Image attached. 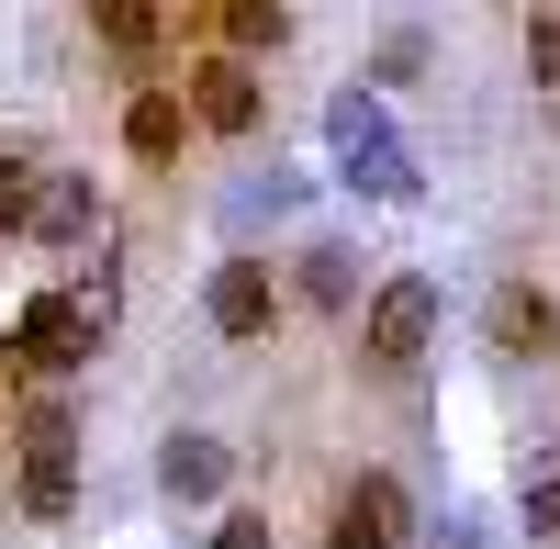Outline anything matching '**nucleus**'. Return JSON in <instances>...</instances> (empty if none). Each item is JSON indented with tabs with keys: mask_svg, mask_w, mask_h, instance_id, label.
I'll list each match as a JSON object with an SVG mask.
<instances>
[{
	"mask_svg": "<svg viewBox=\"0 0 560 549\" xmlns=\"http://www.w3.org/2000/svg\"><path fill=\"white\" fill-rule=\"evenodd\" d=\"M213 34H224V57H280V45H292V12H280V0H224L213 12Z\"/></svg>",
	"mask_w": 560,
	"mask_h": 549,
	"instance_id": "2eb2a0df",
	"label": "nucleus"
},
{
	"mask_svg": "<svg viewBox=\"0 0 560 549\" xmlns=\"http://www.w3.org/2000/svg\"><path fill=\"white\" fill-rule=\"evenodd\" d=\"M57 292L79 303V326L113 348V326H124V236H102V247H90V258L68 269V281H57Z\"/></svg>",
	"mask_w": 560,
	"mask_h": 549,
	"instance_id": "ddd939ff",
	"label": "nucleus"
},
{
	"mask_svg": "<svg viewBox=\"0 0 560 549\" xmlns=\"http://www.w3.org/2000/svg\"><path fill=\"white\" fill-rule=\"evenodd\" d=\"M12 448H23V460H79V416H68V393H23Z\"/></svg>",
	"mask_w": 560,
	"mask_h": 549,
	"instance_id": "dca6fc26",
	"label": "nucleus"
},
{
	"mask_svg": "<svg viewBox=\"0 0 560 549\" xmlns=\"http://www.w3.org/2000/svg\"><path fill=\"white\" fill-rule=\"evenodd\" d=\"M527 79L538 102H560V12H527Z\"/></svg>",
	"mask_w": 560,
	"mask_h": 549,
	"instance_id": "412c9836",
	"label": "nucleus"
},
{
	"mask_svg": "<svg viewBox=\"0 0 560 549\" xmlns=\"http://www.w3.org/2000/svg\"><path fill=\"white\" fill-rule=\"evenodd\" d=\"M12 493H23V516H34V527H68V516H79V460H23Z\"/></svg>",
	"mask_w": 560,
	"mask_h": 549,
	"instance_id": "f3484780",
	"label": "nucleus"
},
{
	"mask_svg": "<svg viewBox=\"0 0 560 549\" xmlns=\"http://www.w3.org/2000/svg\"><path fill=\"white\" fill-rule=\"evenodd\" d=\"M202 326L224 337V348H258L269 326H280V281H269V258H213V281H202Z\"/></svg>",
	"mask_w": 560,
	"mask_h": 549,
	"instance_id": "423d86ee",
	"label": "nucleus"
},
{
	"mask_svg": "<svg viewBox=\"0 0 560 549\" xmlns=\"http://www.w3.org/2000/svg\"><path fill=\"white\" fill-rule=\"evenodd\" d=\"M493 538V516L482 505H448V516H427V549H482Z\"/></svg>",
	"mask_w": 560,
	"mask_h": 549,
	"instance_id": "4be33fe9",
	"label": "nucleus"
},
{
	"mask_svg": "<svg viewBox=\"0 0 560 549\" xmlns=\"http://www.w3.org/2000/svg\"><path fill=\"white\" fill-rule=\"evenodd\" d=\"M404 79H427V23H393L370 57V90H404Z\"/></svg>",
	"mask_w": 560,
	"mask_h": 549,
	"instance_id": "aec40b11",
	"label": "nucleus"
},
{
	"mask_svg": "<svg viewBox=\"0 0 560 549\" xmlns=\"http://www.w3.org/2000/svg\"><path fill=\"white\" fill-rule=\"evenodd\" d=\"M168 34H179V23L158 12V0H90V45H102V57H124V68H158Z\"/></svg>",
	"mask_w": 560,
	"mask_h": 549,
	"instance_id": "f8f14e48",
	"label": "nucleus"
},
{
	"mask_svg": "<svg viewBox=\"0 0 560 549\" xmlns=\"http://www.w3.org/2000/svg\"><path fill=\"white\" fill-rule=\"evenodd\" d=\"M0 348H12V371H23L34 393H68V382L90 371V359H102V337L79 326V303H68L57 281H45V292L12 314V337H0Z\"/></svg>",
	"mask_w": 560,
	"mask_h": 549,
	"instance_id": "7ed1b4c3",
	"label": "nucleus"
},
{
	"mask_svg": "<svg viewBox=\"0 0 560 549\" xmlns=\"http://www.w3.org/2000/svg\"><path fill=\"white\" fill-rule=\"evenodd\" d=\"M427 348H438V281L427 269H393V281L359 303V371L370 382H415Z\"/></svg>",
	"mask_w": 560,
	"mask_h": 549,
	"instance_id": "f03ea898",
	"label": "nucleus"
},
{
	"mask_svg": "<svg viewBox=\"0 0 560 549\" xmlns=\"http://www.w3.org/2000/svg\"><path fill=\"white\" fill-rule=\"evenodd\" d=\"M179 147H191L179 79H135V102H124V157H135V168H179Z\"/></svg>",
	"mask_w": 560,
	"mask_h": 549,
	"instance_id": "6e6552de",
	"label": "nucleus"
},
{
	"mask_svg": "<svg viewBox=\"0 0 560 549\" xmlns=\"http://www.w3.org/2000/svg\"><path fill=\"white\" fill-rule=\"evenodd\" d=\"M325 157H337V179H348L359 202H404V213L427 202V168L404 157V135H393V113H382L370 79H348L337 102H325Z\"/></svg>",
	"mask_w": 560,
	"mask_h": 549,
	"instance_id": "f257e3e1",
	"label": "nucleus"
},
{
	"mask_svg": "<svg viewBox=\"0 0 560 549\" xmlns=\"http://www.w3.org/2000/svg\"><path fill=\"white\" fill-rule=\"evenodd\" d=\"M314 202V179L303 168H269V179H236V191H224V236H258V224H292Z\"/></svg>",
	"mask_w": 560,
	"mask_h": 549,
	"instance_id": "4468645a",
	"label": "nucleus"
},
{
	"mask_svg": "<svg viewBox=\"0 0 560 549\" xmlns=\"http://www.w3.org/2000/svg\"><path fill=\"white\" fill-rule=\"evenodd\" d=\"M292 292H303V314H337V326H348V314L370 303V292H359V247H348V236H314L303 269H292Z\"/></svg>",
	"mask_w": 560,
	"mask_h": 549,
	"instance_id": "9b49d317",
	"label": "nucleus"
},
{
	"mask_svg": "<svg viewBox=\"0 0 560 549\" xmlns=\"http://www.w3.org/2000/svg\"><path fill=\"white\" fill-rule=\"evenodd\" d=\"M224 482H236V448H224V437L179 427V437L158 448V493H168V505H224Z\"/></svg>",
	"mask_w": 560,
	"mask_h": 549,
	"instance_id": "1a4fd4ad",
	"label": "nucleus"
},
{
	"mask_svg": "<svg viewBox=\"0 0 560 549\" xmlns=\"http://www.w3.org/2000/svg\"><path fill=\"white\" fill-rule=\"evenodd\" d=\"M516 516H527V538H549V549H560V448H538V460H527Z\"/></svg>",
	"mask_w": 560,
	"mask_h": 549,
	"instance_id": "6ab92c4d",
	"label": "nucleus"
},
{
	"mask_svg": "<svg viewBox=\"0 0 560 549\" xmlns=\"http://www.w3.org/2000/svg\"><path fill=\"white\" fill-rule=\"evenodd\" d=\"M482 348H493V359H560V292L504 281V292L482 303Z\"/></svg>",
	"mask_w": 560,
	"mask_h": 549,
	"instance_id": "0eeeda50",
	"label": "nucleus"
},
{
	"mask_svg": "<svg viewBox=\"0 0 560 549\" xmlns=\"http://www.w3.org/2000/svg\"><path fill=\"white\" fill-rule=\"evenodd\" d=\"M348 527H370V538H382V549H404V538H427V516H415V493H404V471H382V460H370L359 482H348V505H337Z\"/></svg>",
	"mask_w": 560,
	"mask_h": 549,
	"instance_id": "9d476101",
	"label": "nucleus"
},
{
	"mask_svg": "<svg viewBox=\"0 0 560 549\" xmlns=\"http://www.w3.org/2000/svg\"><path fill=\"white\" fill-rule=\"evenodd\" d=\"M325 549H382V538H370V527H348V516H337V527H325Z\"/></svg>",
	"mask_w": 560,
	"mask_h": 549,
	"instance_id": "b1692460",
	"label": "nucleus"
},
{
	"mask_svg": "<svg viewBox=\"0 0 560 549\" xmlns=\"http://www.w3.org/2000/svg\"><path fill=\"white\" fill-rule=\"evenodd\" d=\"M179 113H191V135H224V147H247V135L269 124V79L247 57H191V79H179Z\"/></svg>",
	"mask_w": 560,
	"mask_h": 549,
	"instance_id": "20e7f679",
	"label": "nucleus"
},
{
	"mask_svg": "<svg viewBox=\"0 0 560 549\" xmlns=\"http://www.w3.org/2000/svg\"><path fill=\"white\" fill-rule=\"evenodd\" d=\"M202 549H280V538H269V516H247V505H224V516H213V538H202Z\"/></svg>",
	"mask_w": 560,
	"mask_h": 549,
	"instance_id": "5701e85b",
	"label": "nucleus"
},
{
	"mask_svg": "<svg viewBox=\"0 0 560 549\" xmlns=\"http://www.w3.org/2000/svg\"><path fill=\"white\" fill-rule=\"evenodd\" d=\"M34 191H45V157L0 147V236H34Z\"/></svg>",
	"mask_w": 560,
	"mask_h": 549,
	"instance_id": "a211bd4d",
	"label": "nucleus"
},
{
	"mask_svg": "<svg viewBox=\"0 0 560 549\" xmlns=\"http://www.w3.org/2000/svg\"><path fill=\"white\" fill-rule=\"evenodd\" d=\"M102 236H113L102 179H90V168H45V191H34V236H23V247H45V258H68V269H79Z\"/></svg>",
	"mask_w": 560,
	"mask_h": 549,
	"instance_id": "39448f33",
	"label": "nucleus"
}]
</instances>
